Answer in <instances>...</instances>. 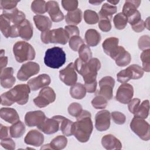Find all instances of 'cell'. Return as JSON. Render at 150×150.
Masks as SVG:
<instances>
[{
  "label": "cell",
  "mask_w": 150,
  "mask_h": 150,
  "mask_svg": "<svg viewBox=\"0 0 150 150\" xmlns=\"http://www.w3.org/2000/svg\"><path fill=\"white\" fill-rule=\"evenodd\" d=\"M98 27L104 32H109L111 29V20L106 18H99Z\"/></svg>",
  "instance_id": "48"
},
{
  "label": "cell",
  "mask_w": 150,
  "mask_h": 150,
  "mask_svg": "<svg viewBox=\"0 0 150 150\" xmlns=\"http://www.w3.org/2000/svg\"><path fill=\"white\" fill-rule=\"evenodd\" d=\"M45 113L40 110L29 111L25 116V122L29 127H38L46 118Z\"/></svg>",
  "instance_id": "15"
},
{
  "label": "cell",
  "mask_w": 150,
  "mask_h": 150,
  "mask_svg": "<svg viewBox=\"0 0 150 150\" xmlns=\"http://www.w3.org/2000/svg\"><path fill=\"white\" fill-rule=\"evenodd\" d=\"M9 134V127L7 126L3 125L2 124L0 125V138L3 139L6 138H8Z\"/></svg>",
  "instance_id": "56"
},
{
  "label": "cell",
  "mask_w": 150,
  "mask_h": 150,
  "mask_svg": "<svg viewBox=\"0 0 150 150\" xmlns=\"http://www.w3.org/2000/svg\"><path fill=\"white\" fill-rule=\"evenodd\" d=\"M103 1H88V2L90 4H91L92 5H98L101 4Z\"/></svg>",
  "instance_id": "61"
},
{
  "label": "cell",
  "mask_w": 150,
  "mask_h": 150,
  "mask_svg": "<svg viewBox=\"0 0 150 150\" xmlns=\"http://www.w3.org/2000/svg\"><path fill=\"white\" fill-rule=\"evenodd\" d=\"M83 44H84V41L80 36H72L69 39V40L70 48L75 52L78 51L80 46Z\"/></svg>",
  "instance_id": "44"
},
{
  "label": "cell",
  "mask_w": 150,
  "mask_h": 150,
  "mask_svg": "<svg viewBox=\"0 0 150 150\" xmlns=\"http://www.w3.org/2000/svg\"><path fill=\"white\" fill-rule=\"evenodd\" d=\"M79 2L77 0H63L62 5L63 8L68 12L75 11L77 9Z\"/></svg>",
  "instance_id": "47"
},
{
  "label": "cell",
  "mask_w": 150,
  "mask_h": 150,
  "mask_svg": "<svg viewBox=\"0 0 150 150\" xmlns=\"http://www.w3.org/2000/svg\"><path fill=\"white\" fill-rule=\"evenodd\" d=\"M116 64L119 67H124L128 65L131 61L130 53L125 48L120 46V50L114 59Z\"/></svg>",
  "instance_id": "27"
},
{
  "label": "cell",
  "mask_w": 150,
  "mask_h": 150,
  "mask_svg": "<svg viewBox=\"0 0 150 150\" xmlns=\"http://www.w3.org/2000/svg\"><path fill=\"white\" fill-rule=\"evenodd\" d=\"M0 117L6 122L12 124L19 121V115L18 113L12 108H1L0 110Z\"/></svg>",
  "instance_id": "23"
},
{
  "label": "cell",
  "mask_w": 150,
  "mask_h": 150,
  "mask_svg": "<svg viewBox=\"0 0 150 150\" xmlns=\"http://www.w3.org/2000/svg\"><path fill=\"white\" fill-rule=\"evenodd\" d=\"M108 104V100L102 96L97 94L91 100V105L96 109H104Z\"/></svg>",
  "instance_id": "43"
},
{
  "label": "cell",
  "mask_w": 150,
  "mask_h": 150,
  "mask_svg": "<svg viewBox=\"0 0 150 150\" xmlns=\"http://www.w3.org/2000/svg\"><path fill=\"white\" fill-rule=\"evenodd\" d=\"M84 20L88 25H94L97 23L99 21V16L97 12L94 11L87 9L84 12Z\"/></svg>",
  "instance_id": "39"
},
{
  "label": "cell",
  "mask_w": 150,
  "mask_h": 150,
  "mask_svg": "<svg viewBox=\"0 0 150 150\" xmlns=\"http://www.w3.org/2000/svg\"><path fill=\"white\" fill-rule=\"evenodd\" d=\"M1 85L5 88H11L15 83L16 79L13 76L12 67H5L1 70L0 74Z\"/></svg>",
  "instance_id": "19"
},
{
  "label": "cell",
  "mask_w": 150,
  "mask_h": 150,
  "mask_svg": "<svg viewBox=\"0 0 150 150\" xmlns=\"http://www.w3.org/2000/svg\"><path fill=\"white\" fill-rule=\"evenodd\" d=\"M119 2H120L119 1H108L107 3L112 5L115 6V5H117Z\"/></svg>",
  "instance_id": "62"
},
{
  "label": "cell",
  "mask_w": 150,
  "mask_h": 150,
  "mask_svg": "<svg viewBox=\"0 0 150 150\" xmlns=\"http://www.w3.org/2000/svg\"><path fill=\"white\" fill-rule=\"evenodd\" d=\"M117 81L121 83H125L132 79V72L129 67L121 70L117 74Z\"/></svg>",
  "instance_id": "41"
},
{
  "label": "cell",
  "mask_w": 150,
  "mask_h": 150,
  "mask_svg": "<svg viewBox=\"0 0 150 150\" xmlns=\"http://www.w3.org/2000/svg\"><path fill=\"white\" fill-rule=\"evenodd\" d=\"M79 57L82 61L87 62L92 58V52L90 47L85 44L82 45L78 50Z\"/></svg>",
  "instance_id": "40"
},
{
  "label": "cell",
  "mask_w": 150,
  "mask_h": 150,
  "mask_svg": "<svg viewBox=\"0 0 150 150\" xmlns=\"http://www.w3.org/2000/svg\"><path fill=\"white\" fill-rule=\"evenodd\" d=\"M24 142L27 145L40 146L44 142V136L40 131L32 129L28 132L24 138Z\"/></svg>",
  "instance_id": "21"
},
{
  "label": "cell",
  "mask_w": 150,
  "mask_h": 150,
  "mask_svg": "<svg viewBox=\"0 0 150 150\" xmlns=\"http://www.w3.org/2000/svg\"><path fill=\"white\" fill-rule=\"evenodd\" d=\"M132 72V79L134 80H137L141 79L144 73V71L142 68L138 64H134L128 66Z\"/></svg>",
  "instance_id": "46"
},
{
  "label": "cell",
  "mask_w": 150,
  "mask_h": 150,
  "mask_svg": "<svg viewBox=\"0 0 150 150\" xmlns=\"http://www.w3.org/2000/svg\"><path fill=\"white\" fill-rule=\"evenodd\" d=\"M119 39L115 37H110L104 40L102 47L104 53L114 59L118 54L120 46H118Z\"/></svg>",
  "instance_id": "14"
},
{
  "label": "cell",
  "mask_w": 150,
  "mask_h": 150,
  "mask_svg": "<svg viewBox=\"0 0 150 150\" xmlns=\"http://www.w3.org/2000/svg\"><path fill=\"white\" fill-rule=\"evenodd\" d=\"M141 100L139 98H135L133 99H131V100L128 103V108L130 112L132 114H134L137 108L138 107L139 105L140 104Z\"/></svg>",
  "instance_id": "55"
},
{
  "label": "cell",
  "mask_w": 150,
  "mask_h": 150,
  "mask_svg": "<svg viewBox=\"0 0 150 150\" xmlns=\"http://www.w3.org/2000/svg\"><path fill=\"white\" fill-rule=\"evenodd\" d=\"M51 83V79L47 74H42L38 76L30 79L28 84L32 91H37L49 86Z\"/></svg>",
  "instance_id": "18"
},
{
  "label": "cell",
  "mask_w": 150,
  "mask_h": 150,
  "mask_svg": "<svg viewBox=\"0 0 150 150\" xmlns=\"http://www.w3.org/2000/svg\"><path fill=\"white\" fill-rule=\"evenodd\" d=\"M13 53L18 63L32 60L36 56L35 50L33 46L25 41H18L14 44Z\"/></svg>",
  "instance_id": "5"
},
{
  "label": "cell",
  "mask_w": 150,
  "mask_h": 150,
  "mask_svg": "<svg viewBox=\"0 0 150 150\" xmlns=\"http://www.w3.org/2000/svg\"><path fill=\"white\" fill-rule=\"evenodd\" d=\"M19 1L13 0H1L0 8L3 11L9 10L16 8V5Z\"/></svg>",
  "instance_id": "51"
},
{
  "label": "cell",
  "mask_w": 150,
  "mask_h": 150,
  "mask_svg": "<svg viewBox=\"0 0 150 150\" xmlns=\"http://www.w3.org/2000/svg\"><path fill=\"white\" fill-rule=\"evenodd\" d=\"M40 39L42 42L45 44L59 43L66 45L69 42L70 38L64 29L59 28L42 32Z\"/></svg>",
  "instance_id": "6"
},
{
  "label": "cell",
  "mask_w": 150,
  "mask_h": 150,
  "mask_svg": "<svg viewBox=\"0 0 150 150\" xmlns=\"http://www.w3.org/2000/svg\"><path fill=\"white\" fill-rule=\"evenodd\" d=\"M131 28H132V30L134 32H137V33H139V32H142L144 30V29L145 28L144 21L141 19L138 23H137L135 25L131 26Z\"/></svg>",
  "instance_id": "57"
},
{
  "label": "cell",
  "mask_w": 150,
  "mask_h": 150,
  "mask_svg": "<svg viewBox=\"0 0 150 150\" xmlns=\"http://www.w3.org/2000/svg\"><path fill=\"white\" fill-rule=\"evenodd\" d=\"M67 111L69 115L74 117H77L83 111V108L81 105L79 103H72L69 105Z\"/></svg>",
  "instance_id": "45"
},
{
  "label": "cell",
  "mask_w": 150,
  "mask_h": 150,
  "mask_svg": "<svg viewBox=\"0 0 150 150\" xmlns=\"http://www.w3.org/2000/svg\"><path fill=\"white\" fill-rule=\"evenodd\" d=\"M111 114L104 110L97 112L95 116V127L98 131H105L110 127Z\"/></svg>",
  "instance_id": "13"
},
{
  "label": "cell",
  "mask_w": 150,
  "mask_h": 150,
  "mask_svg": "<svg viewBox=\"0 0 150 150\" xmlns=\"http://www.w3.org/2000/svg\"><path fill=\"white\" fill-rule=\"evenodd\" d=\"M46 12H48L51 21L54 22L62 21L64 18L58 2L55 1H49L46 2Z\"/></svg>",
  "instance_id": "17"
},
{
  "label": "cell",
  "mask_w": 150,
  "mask_h": 150,
  "mask_svg": "<svg viewBox=\"0 0 150 150\" xmlns=\"http://www.w3.org/2000/svg\"><path fill=\"white\" fill-rule=\"evenodd\" d=\"M66 55L62 47L54 46L45 52L44 63L47 67L52 69H59L66 62Z\"/></svg>",
  "instance_id": "4"
},
{
  "label": "cell",
  "mask_w": 150,
  "mask_h": 150,
  "mask_svg": "<svg viewBox=\"0 0 150 150\" xmlns=\"http://www.w3.org/2000/svg\"><path fill=\"white\" fill-rule=\"evenodd\" d=\"M115 80L111 76H105L99 81L100 90L97 94L102 96L107 100H110L113 97V88Z\"/></svg>",
  "instance_id": "10"
},
{
  "label": "cell",
  "mask_w": 150,
  "mask_h": 150,
  "mask_svg": "<svg viewBox=\"0 0 150 150\" xmlns=\"http://www.w3.org/2000/svg\"><path fill=\"white\" fill-rule=\"evenodd\" d=\"M86 89L84 84L77 83L73 85L69 90L71 97L74 99H83L86 95Z\"/></svg>",
  "instance_id": "29"
},
{
  "label": "cell",
  "mask_w": 150,
  "mask_h": 150,
  "mask_svg": "<svg viewBox=\"0 0 150 150\" xmlns=\"http://www.w3.org/2000/svg\"><path fill=\"white\" fill-rule=\"evenodd\" d=\"M19 36L25 40H29L33 33V26L29 21L25 19L18 25Z\"/></svg>",
  "instance_id": "24"
},
{
  "label": "cell",
  "mask_w": 150,
  "mask_h": 150,
  "mask_svg": "<svg viewBox=\"0 0 150 150\" xmlns=\"http://www.w3.org/2000/svg\"><path fill=\"white\" fill-rule=\"evenodd\" d=\"M2 15L6 18L11 23L15 25H19L26 19L25 13L19 11L17 8L3 11Z\"/></svg>",
  "instance_id": "20"
},
{
  "label": "cell",
  "mask_w": 150,
  "mask_h": 150,
  "mask_svg": "<svg viewBox=\"0 0 150 150\" xmlns=\"http://www.w3.org/2000/svg\"><path fill=\"white\" fill-rule=\"evenodd\" d=\"M38 128L46 134H53L60 129L59 121L53 116L52 118H46L43 122L37 127Z\"/></svg>",
  "instance_id": "16"
},
{
  "label": "cell",
  "mask_w": 150,
  "mask_h": 150,
  "mask_svg": "<svg viewBox=\"0 0 150 150\" xmlns=\"http://www.w3.org/2000/svg\"><path fill=\"white\" fill-rule=\"evenodd\" d=\"M113 22L117 29L122 30L126 27L128 23V19L122 12H120L114 16Z\"/></svg>",
  "instance_id": "37"
},
{
  "label": "cell",
  "mask_w": 150,
  "mask_h": 150,
  "mask_svg": "<svg viewBox=\"0 0 150 150\" xmlns=\"http://www.w3.org/2000/svg\"><path fill=\"white\" fill-rule=\"evenodd\" d=\"M117 8L116 6L112 5L108 3H104L98 13L99 18H106L110 20L112 15L117 12Z\"/></svg>",
  "instance_id": "33"
},
{
  "label": "cell",
  "mask_w": 150,
  "mask_h": 150,
  "mask_svg": "<svg viewBox=\"0 0 150 150\" xmlns=\"http://www.w3.org/2000/svg\"><path fill=\"white\" fill-rule=\"evenodd\" d=\"M40 71L39 64L36 62H28L22 64L17 73V78L22 81L28 80L30 77Z\"/></svg>",
  "instance_id": "9"
},
{
  "label": "cell",
  "mask_w": 150,
  "mask_h": 150,
  "mask_svg": "<svg viewBox=\"0 0 150 150\" xmlns=\"http://www.w3.org/2000/svg\"><path fill=\"white\" fill-rule=\"evenodd\" d=\"M33 21L37 29L42 32L50 30L52 26L51 19L44 15H35L33 16Z\"/></svg>",
  "instance_id": "26"
},
{
  "label": "cell",
  "mask_w": 150,
  "mask_h": 150,
  "mask_svg": "<svg viewBox=\"0 0 150 150\" xmlns=\"http://www.w3.org/2000/svg\"><path fill=\"white\" fill-rule=\"evenodd\" d=\"M138 46L140 50H145L149 49L150 47V38L148 35H143L141 36L138 42Z\"/></svg>",
  "instance_id": "50"
},
{
  "label": "cell",
  "mask_w": 150,
  "mask_h": 150,
  "mask_svg": "<svg viewBox=\"0 0 150 150\" xmlns=\"http://www.w3.org/2000/svg\"><path fill=\"white\" fill-rule=\"evenodd\" d=\"M149 100H146L140 104L136 110L135 112L133 114L134 117H137L142 119H146L149 115Z\"/></svg>",
  "instance_id": "35"
},
{
  "label": "cell",
  "mask_w": 150,
  "mask_h": 150,
  "mask_svg": "<svg viewBox=\"0 0 150 150\" xmlns=\"http://www.w3.org/2000/svg\"><path fill=\"white\" fill-rule=\"evenodd\" d=\"M54 117L59 121L60 129L64 135L69 137L73 135L74 122L72 121L59 115H54Z\"/></svg>",
  "instance_id": "25"
},
{
  "label": "cell",
  "mask_w": 150,
  "mask_h": 150,
  "mask_svg": "<svg viewBox=\"0 0 150 150\" xmlns=\"http://www.w3.org/2000/svg\"><path fill=\"white\" fill-rule=\"evenodd\" d=\"M140 59L142 63V69L146 72L150 71V49L143 50L140 55Z\"/></svg>",
  "instance_id": "42"
},
{
  "label": "cell",
  "mask_w": 150,
  "mask_h": 150,
  "mask_svg": "<svg viewBox=\"0 0 150 150\" xmlns=\"http://www.w3.org/2000/svg\"><path fill=\"white\" fill-rule=\"evenodd\" d=\"M31 10L36 14H43L46 12V2L43 0H35L31 4Z\"/></svg>",
  "instance_id": "38"
},
{
  "label": "cell",
  "mask_w": 150,
  "mask_h": 150,
  "mask_svg": "<svg viewBox=\"0 0 150 150\" xmlns=\"http://www.w3.org/2000/svg\"><path fill=\"white\" fill-rule=\"evenodd\" d=\"M103 146L108 150L120 149L122 148V144L120 141L112 134H107L101 138Z\"/></svg>",
  "instance_id": "22"
},
{
  "label": "cell",
  "mask_w": 150,
  "mask_h": 150,
  "mask_svg": "<svg viewBox=\"0 0 150 150\" xmlns=\"http://www.w3.org/2000/svg\"><path fill=\"white\" fill-rule=\"evenodd\" d=\"M56 100V94L52 88L46 86L42 88L39 95L33 100L35 104L39 107L43 108L53 103Z\"/></svg>",
  "instance_id": "8"
},
{
  "label": "cell",
  "mask_w": 150,
  "mask_h": 150,
  "mask_svg": "<svg viewBox=\"0 0 150 150\" xmlns=\"http://www.w3.org/2000/svg\"><path fill=\"white\" fill-rule=\"evenodd\" d=\"M25 130L26 128L23 122L18 121L9 127L10 136L14 138H20L24 134Z\"/></svg>",
  "instance_id": "31"
},
{
  "label": "cell",
  "mask_w": 150,
  "mask_h": 150,
  "mask_svg": "<svg viewBox=\"0 0 150 150\" xmlns=\"http://www.w3.org/2000/svg\"><path fill=\"white\" fill-rule=\"evenodd\" d=\"M127 19L128 22L131 25V26H132L141 20V15L139 11L137 10L135 12L129 15L127 17Z\"/></svg>",
  "instance_id": "53"
},
{
  "label": "cell",
  "mask_w": 150,
  "mask_h": 150,
  "mask_svg": "<svg viewBox=\"0 0 150 150\" xmlns=\"http://www.w3.org/2000/svg\"><path fill=\"white\" fill-rule=\"evenodd\" d=\"M141 3V1L136 0H127L125 1L122 8V13L127 16V18L135 12L137 8L139 6Z\"/></svg>",
  "instance_id": "32"
},
{
  "label": "cell",
  "mask_w": 150,
  "mask_h": 150,
  "mask_svg": "<svg viewBox=\"0 0 150 150\" xmlns=\"http://www.w3.org/2000/svg\"><path fill=\"white\" fill-rule=\"evenodd\" d=\"M129 126L131 130L141 139L147 141L150 139V125L144 119L134 117Z\"/></svg>",
  "instance_id": "7"
},
{
  "label": "cell",
  "mask_w": 150,
  "mask_h": 150,
  "mask_svg": "<svg viewBox=\"0 0 150 150\" xmlns=\"http://www.w3.org/2000/svg\"><path fill=\"white\" fill-rule=\"evenodd\" d=\"M76 71L83 78L84 83L94 82L96 80L98 71L101 68V62L97 58H91L87 62L77 58L74 63Z\"/></svg>",
  "instance_id": "3"
},
{
  "label": "cell",
  "mask_w": 150,
  "mask_h": 150,
  "mask_svg": "<svg viewBox=\"0 0 150 150\" xmlns=\"http://www.w3.org/2000/svg\"><path fill=\"white\" fill-rule=\"evenodd\" d=\"M1 145L6 149L13 150L15 149V142L11 138H6L1 139Z\"/></svg>",
  "instance_id": "52"
},
{
  "label": "cell",
  "mask_w": 150,
  "mask_h": 150,
  "mask_svg": "<svg viewBox=\"0 0 150 150\" xmlns=\"http://www.w3.org/2000/svg\"><path fill=\"white\" fill-rule=\"evenodd\" d=\"M30 88L27 84L15 86L1 96V104L4 106H11L15 103L19 105H25L29 100Z\"/></svg>",
  "instance_id": "1"
},
{
  "label": "cell",
  "mask_w": 150,
  "mask_h": 150,
  "mask_svg": "<svg viewBox=\"0 0 150 150\" xmlns=\"http://www.w3.org/2000/svg\"><path fill=\"white\" fill-rule=\"evenodd\" d=\"M8 64V57L5 56V50L4 49L1 50L0 52V68L1 70L5 68Z\"/></svg>",
  "instance_id": "58"
},
{
  "label": "cell",
  "mask_w": 150,
  "mask_h": 150,
  "mask_svg": "<svg viewBox=\"0 0 150 150\" xmlns=\"http://www.w3.org/2000/svg\"><path fill=\"white\" fill-rule=\"evenodd\" d=\"M13 25V24H12ZM12 25H11V22L5 18L2 14L0 16V29L3 35L6 38H10Z\"/></svg>",
  "instance_id": "34"
},
{
  "label": "cell",
  "mask_w": 150,
  "mask_h": 150,
  "mask_svg": "<svg viewBox=\"0 0 150 150\" xmlns=\"http://www.w3.org/2000/svg\"><path fill=\"white\" fill-rule=\"evenodd\" d=\"M91 115L87 110H83L76 117V121L74 122L73 135L80 142H87L91 136L93 129Z\"/></svg>",
  "instance_id": "2"
},
{
  "label": "cell",
  "mask_w": 150,
  "mask_h": 150,
  "mask_svg": "<svg viewBox=\"0 0 150 150\" xmlns=\"http://www.w3.org/2000/svg\"><path fill=\"white\" fill-rule=\"evenodd\" d=\"M82 19V12L77 8L76 10L68 12L65 16L66 22L68 25H74L79 24Z\"/></svg>",
  "instance_id": "30"
},
{
  "label": "cell",
  "mask_w": 150,
  "mask_h": 150,
  "mask_svg": "<svg viewBox=\"0 0 150 150\" xmlns=\"http://www.w3.org/2000/svg\"><path fill=\"white\" fill-rule=\"evenodd\" d=\"M84 86L86 89L87 92L89 93H94L97 88V81H95L94 82L91 83H84Z\"/></svg>",
  "instance_id": "59"
},
{
  "label": "cell",
  "mask_w": 150,
  "mask_h": 150,
  "mask_svg": "<svg viewBox=\"0 0 150 150\" xmlns=\"http://www.w3.org/2000/svg\"><path fill=\"white\" fill-rule=\"evenodd\" d=\"M59 79L68 86H72L76 83L77 75L73 63H69L65 68L59 71Z\"/></svg>",
  "instance_id": "11"
},
{
  "label": "cell",
  "mask_w": 150,
  "mask_h": 150,
  "mask_svg": "<svg viewBox=\"0 0 150 150\" xmlns=\"http://www.w3.org/2000/svg\"><path fill=\"white\" fill-rule=\"evenodd\" d=\"M65 30L68 33L69 38H70L72 36H79L80 30L77 26L74 25H67L64 27Z\"/></svg>",
  "instance_id": "54"
},
{
  "label": "cell",
  "mask_w": 150,
  "mask_h": 150,
  "mask_svg": "<svg viewBox=\"0 0 150 150\" xmlns=\"http://www.w3.org/2000/svg\"><path fill=\"white\" fill-rule=\"evenodd\" d=\"M133 96L134 88L132 86L127 83H122L117 91L115 99L118 102L126 104L131 100Z\"/></svg>",
  "instance_id": "12"
},
{
  "label": "cell",
  "mask_w": 150,
  "mask_h": 150,
  "mask_svg": "<svg viewBox=\"0 0 150 150\" xmlns=\"http://www.w3.org/2000/svg\"><path fill=\"white\" fill-rule=\"evenodd\" d=\"M85 41L88 46H96L101 41V38L99 32L96 29H88L85 33Z\"/></svg>",
  "instance_id": "28"
},
{
  "label": "cell",
  "mask_w": 150,
  "mask_h": 150,
  "mask_svg": "<svg viewBox=\"0 0 150 150\" xmlns=\"http://www.w3.org/2000/svg\"><path fill=\"white\" fill-rule=\"evenodd\" d=\"M111 118L112 121L118 125L124 124L126 121L125 115L119 111H113L111 114Z\"/></svg>",
  "instance_id": "49"
},
{
  "label": "cell",
  "mask_w": 150,
  "mask_h": 150,
  "mask_svg": "<svg viewBox=\"0 0 150 150\" xmlns=\"http://www.w3.org/2000/svg\"><path fill=\"white\" fill-rule=\"evenodd\" d=\"M144 23H145V28H146L148 30H149V17H148V18L145 20V21L144 22Z\"/></svg>",
  "instance_id": "60"
},
{
  "label": "cell",
  "mask_w": 150,
  "mask_h": 150,
  "mask_svg": "<svg viewBox=\"0 0 150 150\" xmlns=\"http://www.w3.org/2000/svg\"><path fill=\"white\" fill-rule=\"evenodd\" d=\"M67 144V139L65 135H58L49 143L51 149L60 150L64 149Z\"/></svg>",
  "instance_id": "36"
}]
</instances>
